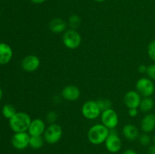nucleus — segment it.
<instances>
[{"mask_svg": "<svg viewBox=\"0 0 155 154\" xmlns=\"http://www.w3.org/2000/svg\"><path fill=\"white\" fill-rule=\"evenodd\" d=\"M31 118L24 112H17L16 114L9 119V125L15 133L26 132L31 123Z\"/></svg>", "mask_w": 155, "mask_h": 154, "instance_id": "obj_1", "label": "nucleus"}, {"mask_svg": "<svg viewBox=\"0 0 155 154\" xmlns=\"http://www.w3.org/2000/svg\"><path fill=\"white\" fill-rule=\"evenodd\" d=\"M109 133L110 130L103 124H96L92 125L88 131V140L92 144L100 145L105 142Z\"/></svg>", "mask_w": 155, "mask_h": 154, "instance_id": "obj_2", "label": "nucleus"}, {"mask_svg": "<svg viewBox=\"0 0 155 154\" xmlns=\"http://www.w3.org/2000/svg\"><path fill=\"white\" fill-rule=\"evenodd\" d=\"M63 44L67 48L74 50L79 48L82 42V37L80 33L74 29H71L64 33L62 37Z\"/></svg>", "mask_w": 155, "mask_h": 154, "instance_id": "obj_3", "label": "nucleus"}, {"mask_svg": "<svg viewBox=\"0 0 155 154\" xmlns=\"http://www.w3.org/2000/svg\"><path fill=\"white\" fill-rule=\"evenodd\" d=\"M43 134L45 142L49 144H54L61 139L63 130L58 124L52 123L46 128Z\"/></svg>", "mask_w": 155, "mask_h": 154, "instance_id": "obj_4", "label": "nucleus"}, {"mask_svg": "<svg viewBox=\"0 0 155 154\" xmlns=\"http://www.w3.org/2000/svg\"><path fill=\"white\" fill-rule=\"evenodd\" d=\"M82 114L86 119L94 120L101 116V110L95 101H87L83 104L82 107Z\"/></svg>", "mask_w": 155, "mask_h": 154, "instance_id": "obj_5", "label": "nucleus"}, {"mask_svg": "<svg viewBox=\"0 0 155 154\" xmlns=\"http://www.w3.org/2000/svg\"><path fill=\"white\" fill-rule=\"evenodd\" d=\"M104 144L107 151L111 153H117L120 150L122 147V141L116 130H110V133L104 142Z\"/></svg>", "mask_w": 155, "mask_h": 154, "instance_id": "obj_6", "label": "nucleus"}, {"mask_svg": "<svg viewBox=\"0 0 155 154\" xmlns=\"http://www.w3.org/2000/svg\"><path fill=\"white\" fill-rule=\"evenodd\" d=\"M136 89L141 96L151 97L154 94L155 86L152 80L149 78H141L136 82Z\"/></svg>", "mask_w": 155, "mask_h": 154, "instance_id": "obj_7", "label": "nucleus"}, {"mask_svg": "<svg viewBox=\"0 0 155 154\" xmlns=\"http://www.w3.org/2000/svg\"><path fill=\"white\" fill-rule=\"evenodd\" d=\"M101 124L109 130L114 129L119 123V117L117 112L112 108L102 111L101 113Z\"/></svg>", "mask_w": 155, "mask_h": 154, "instance_id": "obj_8", "label": "nucleus"}, {"mask_svg": "<svg viewBox=\"0 0 155 154\" xmlns=\"http://www.w3.org/2000/svg\"><path fill=\"white\" fill-rule=\"evenodd\" d=\"M30 135L27 131L26 132L15 133L12 138V144L15 149L23 150L30 146Z\"/></svg>", "mask_w": 155, "mask_h": 154, "instance_id": "obj_9", "label": "nucleus"}, {"mask_svg": "<svg viewBox=\"0 0 155 154\" xmlns=\"http://www.w3.org/2000/svg\"><path fill=\"white\" fill-rule=\"evenodd\" d=\"M40 66V60L34 54L26 56L21 61V67L27 72H33L37 70Z\"/></svg>", "mask_w": 155, "mask_h": 154, "instance_id": "obj_10", "label": "nucleus"}, {"mask_svg": "<svg viewBox=\"0 0 155 154\" xmlns=\"http://www.w3.org/2000/svg\"><path fill=\"white\" fill-rule=\"evenodd\" d=\"M141 101V95L137 91H129L124 95V104L128 109L139 108Z\"/></svg>", "mask_w": 155, "mask_h": 154, "instance_id": "obj_11", "label": "nucleus"}, {"mask_svg": "<svg viewBox=\"0 0 155 154\" xmlns=\"http://www.w3.org/2000/svg\"><path fill=\"white\" fill-rule=\"evenodd\" d=\"M45 129V122L40 119H36L31 121L27 132L30 136H39L44 134Z\"/></svg>", "mask_w": 155, "mask_h": 154, "instance_id": "obj_12", "label": "nucleus"}, {"mask_svg": "<svg viewBox=\"0 0 155 154\" xmlns=\"http://www.w3.org/2000/svg\"><path fill=\"white\" fill-rule=\"evenodd\" d=\"M62 98L68 101H75L80 97V91L75 85H67L62 90Z\"/></svg>", "mask_w": 155, "mask_h": 154, "instance_id": "obj_13", "label": "nucleus"}, {"mask_svg": "<svg viewBox=\"0 0 155 154\" xmlns=\"http://www.w3.org/2000/svg\"><path fill=\"white\" fill-rule=\"evenodd\" d=\"M13 51L7 43L0 42V65H5L12 60Z\"/></svg>", "mask_w": 155, "mask_h": 154, "instance_id": "obj_14", "label": "nucleus"}, {"mask_svg": "<svg viewBox=\"0 0 155 154\" xmlns=\"http://www.w3.org/2000/svg\"><path fill=\"white\" fill-rule=\"evenodd\" d=\"M141 129L144 133L149 134L155 129V115L148 113L145 115L141 122Z\"/></svg>", "mask_w": 155, "mask_h": 154, "instance_id": "obj_15", "label": "nucleus"}, {"mask_svg": "<svg viewBox=\"0 0 155 154\" xmlns=\"http://www.w3.org/2000/svg\"><path fill=\"white\" fill-rule=\"evenodd\" d=\"M122 132L124 137L130 141H133L139 138V129L133 124H127L124 125Z\"/></svg>", "mask_w": 155, "mask_h": 154, "instance_id": "obj_16", "label": "nucleus"}, {"mask_svg": "<svg viewBox=\"0 0 155 154\" xmlns=\"http://www.w3.org/2000/svg\"><path fill=\"white\" fill-rule=\"evenodd\" d=\"M48 28L52 33H61L66 30L67 23L63 19L59 18H55L51 20L48 24Z\"/></svg>", "mask_w": 155, "mask_h": 154, "instance_id": "obj_17", "label": "nucleus"}, {"mask_svg": "<svg viewBox=\"0 0 155 154\" xmlns=\"http://www.w3.org/2000/svg\"><path fill=\"white\" fill-rule=\"evenodd\" d=\"M154 105V101L151 97H145L142 98V101L140 102V105H139V109L141 111L145 112V113H148V112L151 111L153 109Z\"/></svg>", "mask_w": 155, "mask_h": 154, "instance_id": "obj_18", "label": "nucleus"}, {"mask_svg": "<svg viewBox=\"0 0 155 154\" xmlns=\"http://www.w3.org/2000/svg\"><path fill=\"white\" fill-rule=\"evenodd\" d=\"M44 142H45V139L42 135L30 136V146L32 149H39L43 146Z\"/></svg>", "mask_w": 155, "mask_h": 154, "instance_id": "obj_19", "label": "nucleus"}, {"mask_svg": "<svg viewBox=\"0 0 155 154\" xmlns=\"http://www.w3.org/2000/svg\"><path fill=\"white\" fill-rule=\"evenodd\" d=\"M2 113L5 119H10L17 113L16 109L12 104H5L2 109Z\"/></svg>", "mask_w": 155, "mask_h": 154, "instance_id": "obj_20", "label": "nucleus"}, {"mask_svg": "<svg viewBox=\"0 0 155 154\" xmlns=\"http://www.w3.org/2000/svg\"><path fill=\"white\" fill-rule=\"evenodd\" d=\"M139 141L141 145L144 146H150L151 143V137L147 133H143L142 134L139 136Z\"/></svg>", "mask_w": 155, "mask_h": 154, "instance_id": "obj_21", "label": "nucleus"}, {"mask_svg": "<svg viewBox=\"0 0 155 154\" xmlns=\"http://www.w3.org/2000/svg\"><path fill=\"white\" fill-rule=\"evenodd\" d=\"M97 103H98L101 112L104 111V110H109V109L111 108L112 107L111 101L108 99H99L97 101Z\"/></svg>", "mask_w": 155, "mask_h": 154, "instance_id": "obj_22", "label": "nucleus"}, {"mask_svg": "<svg viewBox=\"0 0 155 154\" xmlns=\"http://www.w3.org/2000/svg\"><path fill=\"white\" fill-rule=\"evenodd\" d=\"M81 23V19H80V16L77 14H73L69 18V24L72 29L75 30L77 27Z\"/></svg>", "mask_w": 155, "mask_h": 154, "instance_id": "obj_23", "label": "nucleus"}, {"mask_svg": "<svg viewBox=\"0 0 155 154\" xmlns=\"http://www.w3.org/2000/svg\"><path fill=\"white\" fill-rule=\"evenodd\" d=\"M148 54L151 60L155 61V39L151 41L148 45Z\"/></svg>", "mask_w": 155, "mask_h": 154, "instance_id": "obj_24", "label": "nucleus"}, {"mask_svg": "<svg viewBox=\"0 0 155 154\" xmlns=\"http://www.w3.org/2000/svg\"><path fill=\"white\" fill-rule=\"evenodd\" d=\"M146 74L151 80H155V63L149 65L147 68Z\"/></svg>", "mask_w": 155, "mask_h": 154, "instance_id": "obj_25", "label": "nucleus"}, {"mask_svg": "<svg viewBox=\"0 0 155 154\" xmlns=\"http://www.w3.org/2000/svg\"><path fill=\"white\" fill-rule=\"evenodd\" d=\"M57 119H58V114L54 111L49 112L46 116L47 121H48V122H50L51 124L55 123Z\"/></svg>", "mask_w": 155, "mask_h": 154, "instance_id": "obj_26", "label": "nucleus"}, {"mask_svg": "<svg viewBox=\"0 0 155 154\" xmlns=\"http://www.w3.org/2000/svg\"><path fill=\"white\" fill-rule=\"evenodd\" d=\"M129 115H130V116H131V117H136V116H137L138 115V108H131V109H129Z\"/></svg>", "mask_w": 155, "mask_h": 154, "instance_id": "obj_27", "label": "nucleus"}, {"mask_svg": "<svg viewBox=\"0 0 155 154\" xmlns=\"http://www.w3.org/2000/svg\"><path fill=\"white\" fill-rule=\"evenodd\" d=\"M147 68H148V66H146L144 64H142L139 66L138 70H139V72H141V73H146Z\"/></svg>", "mask_w": 155, "mask_h": 154, "instance_id": "obj_28", "label": "nucleus"}, {"mask_svg": "<svg viewBox=\"0 0 155 154\" xmlns=\"http://www.w3.org/2000/svg\"><path fill=\"white\" fill-rule=\"evenodd\" d=\"M148 154H155V145L148 146Z\"/></svg>", "mask_w": 155, "mask_h": 154, "instance_id": "obj_29", "label": "nucleus"}, {"mask_svg": "<svg viewBox=\"0 0 155 154\" xmlns=\"http://www.w3.org/2000/svg\"><path fill=\"white\" fill-rule=\"evenodd\" d=\"M123 154H138V152L133 149H126V150L123 152Z\"/></svg>", "mask_w": 155, "mask_h": 154, "instance_id": "obj_30", "label": "nucleus"}, {"mask_svg": "<svg viewBox=\"0 0 155 154\" xmlns=\"http://www.w3.org/2000/svg\"><path fill=\"white\" fill-rule=\"evenodd\" d=\"M33 4H36V5H40L42 4V3L45 2L46 0H30Z\"/></svg>", "mask_w": 155, "mask_h": 154, "instance_id": "obj_31", "label": "nucleus"}, {"mask_svg": "<svg viewBox=\"0 0 155 154\" xmlns=\"http://www.w3.org/2000/svg\"><path fill=\"white\" fill-rule=\"evenodd\" d=\"M2 97H3V91H2V90L1 88H0V101L2 100Z\"/></svg>", "mask_w": 155, "mask_h": 154, "instance_id": "obj_32", "label": "nucleus"}, {"mask_svg": "<svg viewBox=\"0 0 155 154\" xmlns=\"http://www.w3.org/2000/svg\"><path fill=\"white\" fill-rule=\"evenodd\" d=\"M95 2H104L105 0H94Z\"/></svg>", "mask_w": 155, "mask_h": 154, "instance_id": "obj_33", "label": "nucleus"}, {"mask_svg": "<svg viewBox=\"0 0 155 154\" xmlns=\"http://www.w3.org/2000/svg\"><path fill=\"white\" fill-rule=\"evenodd\" d=\"M154 143H155V135L154 136Z\"/></svg>", "mask_w": 155, "mask_h": 154, "instance_id": "obj_34", "label": "nucleus"}, {"mask_svg": "<svg viewBox=\"0 0 155 154\" xmlns=\"http://www.w3.org/2000/svg\"><path fill=\"white\" fill-rule=\"evenodd\" d=\"M102 154H108V153H102Z\"/></svg>", "mask_w": 155, "mask_h": 154, "instance_id": "obj_35", "label": "nucleus"}]
</instances>
